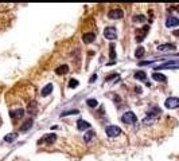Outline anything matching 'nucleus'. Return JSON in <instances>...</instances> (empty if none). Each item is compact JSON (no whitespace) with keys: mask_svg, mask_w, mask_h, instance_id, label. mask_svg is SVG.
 Here are the masks:
<instances>
[{"mask_svg":"<svg viewBox=\"0 0 179 161\" xmlns=\"http://www.w3.org/2000/svg\"><path fill=\"white\" fill-rule=\"evenodd\" d=\"M104 36L106 39H109V40H115V39H117V30L113 26H109V27H106L104 30Z\"/></svg>","mask_w":179,"mask_h":161,"instance_id":"nucleus-1","label":"nucleus"},{"mask_svg":"<svg viewBox=\"0 0 179 161\" xmlns=\"http://www.w3.org/2000/svg\"><path fill=\"white\" fill-rule=\"evenodd\" d=\"M121 121L124 123H127V125H132V123H135L136 121H138V117H136L135 113H132V111H127V113L123 114Z\"/></svg>","mask_w":179,"mask_h":161,"instance_id":"nucleus-2","label":"nucleus"},{"mask_svg":"<svg viewBox=\"0 0 179 161\" xmlns=\"http://www.w3.org/2000/svg\"><path fill=\"white\" fill-rule=\"evenodd\" d=\"M105 133H106V136L111 137V138H113V137H117L121 134V129L118 126H113V125H111V126H108L105 129Z\"/></svg>","mask_w":179,"mask_h":161,"instance_id":"nucleus-3","label":"nucleus"},{"mask_svg":"<svg viewBox=\"0 0 179 161\" xmlns=\"http://www.w3.org/2000/svg\"><path fill=\"white\" fill-rule=\"evenodd\" d=\"M164 105H166L167 109H176V107H179V98H176V97L167 98Z\"/></svg>","mask_w":179,"mask_h":161,"instance_id":"nucleus-4","label":"nucleus"},{"mask_svg":"<svg viewBox=\"0 0 179 161\" xmlns=\"http://www.w3.org/2000/svg\"><path fill=\"white\" fill-rule=\"evenodd\" d=\"M162 69H179V60H170L167 63H163L162 66L156 67L155 70H162Z\"/></svg>","mask_w":179,"mask_h":161,"instance_id":"nucleus-5","label":"nucleus"},{"mask_svg":"<svg viewBox=\"0 0 179 161\" xmlns=\"http://www.w3.org/2000/svg\"><path fill=\"white\" fill-rule=\"evenodd\" d=\"M179 26V19L175 16H168L166 19V27L171 28V27H178Z\"/></svg>","mask_w":179,"mask_h":161,"instance_id":"nucleus-6","label":"nucleus"},{"mask_svg":"<svg viewBox=\"0 0 179 161\" xmlns=\"http://www.w3.org/2000/svg\"><path fill=\"white\" fill-rule=\"evenodd\" d=\"M148 30H150V27H148V26H144V28L138 30V32H136V40H138V42L143 40V39L145 38V35H147Z\"/></svg>","mask_w":179,"mask_h":161,"instance_id":"nucleus-7","label":"nucleus"},{"mask_svg":"<svg viewBox=\"0 0 179 161\" xmlns=\"http://www.w3.org/2000/svg\"><path fill=\"white\" fill-rule=\"evenodd\" d=\"M123 11L121 10H118V8H116V10H111L108 12V16L111 18V19H121L123 18Z\"/></svg>","mask_w":179,"mask_h":161,"instance_id":"nucleus-8","label":"nucleus"},{"mask_svg":"<svg viewBox=\"0 0 179 161\" xmlns=\"http://www.w3.org/2000/svg\"><path fill=\"white\" fill-rule=\"evenodd\" d=\"M53 89H54L53 83H48V85H46L45 87L42 89L41 95H42V97H47V95H50V94H51V91H53Z\"/></svg>","mask_w":179,"mask_h":161,"instance_id":"nucleus-9","label":"nucleus"},{"mask_svg":"<svg viewBox=\"0 0 179 161\" xmlns=\"http://www.w3.org/2000/svg\"><path fill=\"white\" fill-rule=\"evenodd\" d=\"M77 128H78V130L89 129V128H90V123L88 122V121H85V120H78V122H77Z\"/></svg>","mask_w":179,"mask_h":161,"instance_id":"nucleus-10","label":"nucleus"},{"mask_svg":"<svg viewBox=\"0 0 179 161\" xmlns=\"http://www.w3.org/2000/svg\"><path fill=\"white\" fill-rule=\"evenodd\" d=\"M23 114H24V109H18L15 111H10V117L12 120H16V118L23 117Z\"/></svg>","mask_w":179,"mask_h":161,"instance_id":"nucleus-11","label":"nucleus"},{"mask_svg":"<svg viewBox=\"0 0 179 161\" xmlns=\"http://www.w3.org/2000/svg\"><path fill=\"white\" fill-rule=\"evenodd\" d=\"M94 38H96V34H93V32H86V34H83L82 40L85 42V43H92V42L94 40Z\"/></svg>","mask_w":179,"mask_h":161,"instance_id":"nucleus-12","label":"nucleus"},{"mask_svg":"<svg viewBox=\"0 0 179 161\" xmlns=\"http://www.w3.org/2000/svg\"><path fill=\"white\" fill-rule=\"evenodd\" d=\"M152 79H153V81H158V82H166L167 77L164 75V74H160V73H153L152 74Z\"/></svg>","mask_w":179,"mask_h":161,"instance_id":"nucleus-13","label":"nucleus"},{"mask_svg":"<svg viewBox=\"0 0 179 161\" xmlns=\"http://www.w3.org/2000/svg\"><path fill=\"white\" fill-rule=\"evenodd\" d=\"M175 46L171 43H167V44H160L158 46V51H170V50H174Z\"/></svg>","mask_w":179,"mask_h":161,"instance_id":"nucleus-14","label":"nucleus"},{"mask_svg":"<svg viewBox=\"0 0 179 161\" xmlns=\"http://www.w3.org/2000/svg\"><path fill=\"white\" fill-rule=\"evenodd\" d=\"M67 71H69V66H67V65L59 66L57 70H55V73H57L58 75H65V74H67Z\"/></svg>","mask_w":179,"mask_h":161,"instance_id":"nucleus-15","label":"nucleus"},{"mask_svg":"<svg viewBox=\"0 0 179 161\" xmlns=\"http://www.w3.org/2000/svg\"><path fill=\"white\" fill-rule=\"evenodd\" d=\"M31 126H32V120H27L22 126H20V132H27Z\"/></svg>","mask_w":179,"mask_h":161,"instance_id":"nucleus-16","label":"nucleus"},{"mask_svg":"<svg viewBox=\"0 0 179 161\" xmlns=\"http://www.w3.org/2000/svg\"><path fill=\"white\" fill-rule=\"evenodd\" d=\"M16 138H18V134H16V133H10V134H6L4 141H6V142H12V141H15Z\"/></svg>","mask_w":179,"mask_h":161,"instance_id":"nucleus-17","label":"nucleus"},{"mask_svg":"<svg viewBox=\"0 0 179 161\" xmlns=\"http://www.w3.org/2000/svg\"><path fill=\"white\" fill-rule=\"evenodd\" d=\"M135 78L139 79V81H145L147 79V74L144 71H138V73H135Z\"/></svg>","mask_w":179,"mask_h":161,"instance_id":"nucleus-18","label":"nucleus"},{"mask_svg":"<svg viewBox=\"0 0 179 161\" xmlns=\"http://www.w3.org/2000/svg\"><path fill=\"white\" fill-rule=\"evenodd\" d=\"M55 138H57V137H55V134H48L47 137H45V138H43V142H46V144H48V145H50V144H53V142L55 141Z\"/></svg>","mask_w":179,"mask_h":161,"instance_id":"nucleus-19","label":"nucleus"},{"mask_svg":"<svg viewBox=\"0 0 179 161\" xmlns=\"http://www.w3.org/2000/svg\"><path fill=\"white\" fill-rule=\"evenodd\" d=\"M143 55H144V47H141V46H140V47H138V48H136V51H135V57L141 58Z\"/></svg>","mask_w":179,"mask_h":161,"instance_id":"nucleus-20","label":"nucleus"},{"mask_svg":"<svg viewBox=\"0 0 179 161\" xmlns=\"http://www.w3.org/2000/svg\"><path fill=\"white\" fill-rule=\"evenodd\" d=\"M86 104H88V106H90V107H96L97 105H98V101L94 99V98H90V99L86 101Z\"/></svg>","mask_w":179,"mask_h":161,"instance_id":"nucleus-21","label":"nucleus"},{"mask_svg":"<svg viewBox=\"0 0 179 161\" xmlns=\"http://www.w3.org/2000/svg\"><path fill=\"white\" fill-rule=\"evenodd\" d=\"M109 57H111V59H116V52H115V44H111V47H109Z\"/></svg>","mask_w":179,"mask_h":161,"instance_id":"nucleus-22","label":"nucleus"},{"mask_svg":"<svg viewBox=\"0 0 179 161\" xmlns=\"http://www.w3.org/2000/svg\"><path fill=\"white\" fill-rule=\"evenodd\" d=\"M93 134H94V133H93L92 130H89V132H86V133H85V136H83V140H85V142H89L90 140H92Z\"/></svg>","mask_w":179,"mask_h":161,"instance_id":"nucleus-23","label":"nucleus"},{"mask_svg":"<svg viewBox=\"0 0 179 161\" xmlns=\"http://www.w3.org/2000/svg\"><path fill=\"white\" fill-rule=\"evenodd\" d=\"M29 113L30 114H35L36 113V105H35V102H32V105H30L29 106Z\"/></svg>","mask_w":179,"mask_h":161,"instance_id":"nucleus-24","label":"nucleus"},{"mask_svg":"<svg viewBox=\"0 0 179 161\" xmlns=\"http://www.w3.org/2000/svg\"><path fill=\"white\" fill-rule=\"evenodd\" d=\"M78 86V81L77 79H70V82H69V87L70 89H74Z\"/></svg>","mask_w":179,"mask_h":161,"instance_id":"nucleus-25","label":"nucleus"},{"mask_svg":"<svg viewBox=\"0 0 179 161\" xmlns=\"http://www.w3.org/2000/svg\"><path fill=\"white\" fill-rule=\"evenodd\" d=\"M80 111L78 110H70V111H65V113L61 114V117H65V116H70V114H78Z\"/></svg>","mask_w":179,"mask_h":161,"instance_id":"nucleus-26","label":"nucleus"},{"mask_svg":"<svg viewBox=\"0 0 179 161\" xmlns=\"http://www.w3.org/2000/svg\"><path fill=\"white\" fill-rule=\"evenodd\" d=\"M96 79H97V74H93V75L90 77V82H94Z\"/></svg>","mask_w":179,"mask_h":161,"instance_id":"nucleus-27","label":"nucleus"},{"mask_svg":"<svg viewBox=\"0 0 179 161\" xmlns=\"http://www.w3.org/2000/svg\"><path fill=\"white\" fill-rule=\"evenodd\" d=\"M174 35H179V31H174Z\"/></svg>","mask_w":179,"mask_h":161,"instance_id":"nucleus-28","label":"nucleus"}]
</instances>
